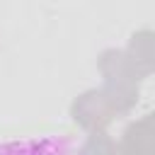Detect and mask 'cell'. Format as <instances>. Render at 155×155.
I'll return each instance as SVG.
<instances>
[{"label":"cell","instance_id":"cell-1","mask_svg":"<svg viewBox=\"0 0 155 155\" xmlns=\"http://www.w3.org/2000/svg\"><path fill=\"white\" fill-rule=\"evenodd\" d=\"M0 155H87V150L68 133H41L0 140Z\"/></svg>","mask_w":155,"mask_h":155}]
</instances>
